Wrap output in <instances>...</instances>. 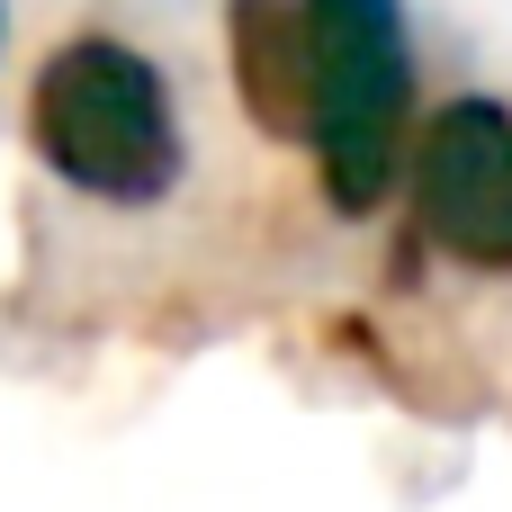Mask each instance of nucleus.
I'll return each mask as SVG.
<instances>
[{"label":"nucleus","mask_w":512,"mask_h":512,"mask_svg":"<svg viewBox=\"0 0 512 512\" xmlns=\"http://www.w3.org/2000/svg\"><path fill=\"white\" fill-rule=\"evenodd\" d=\"M414 225L459 270H512V108L450 99L414 135Z\"/></svg>","instance_id":"7ed1b4c3"},{"label":"nucleus","mask_w":512,"mask_h":512,"mask_svg":"<svg viewBox=\"0 0 512 512\" xmlns=\"http://www.w3.org/2000/svg\"><path fill=\"white\" fill-rule=\"evenodd\" d=\"M27 135H36V162L99 207H153L189 171L180 99H171L162 63L135 54L126 36L54 45L27 90Z\"/></svg>","instance_id":"f257e3e1"},{"label":"nucleus","mask_w":512,"mask_h":512,"mask_svg":"<svg viewBox=\"0 0 512 512\" xmlns=\"http://www.w3.org/2000/svg\"><path fill=\"white\" fill-rule=\"evenodd\" d=\"M306 36H315V171L324 198L342 216H378L414 126V36H405V0H306Z\"/></svg>","instance_id":"f03ea898"},{"label":"nucleus","mask_w":512,"mask_h":512,"mask_svg":"<svg viewBox=\"0 0 512 512\" xmlns=\"http://www.w3.org/2000/svg\"><path fill=\"white\" fill-rule=\"evenodd\" d=\"M225 45H234V90H243L252 126L261 135H306V117H315L306 0H234L225 9Z\"/></svg>","instance_id":"20e7f679"}]
</instances>
